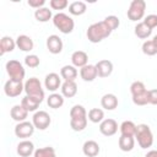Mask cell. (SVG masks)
Masks as SVG:
<instances>
[{
    "mask_svg": "<svg viewBox=\"0 0 157 157\" xmlns=\"http://www.w3.org/2000/svg\"><path fill=\"white\" fill-rule=\"evenodd\" d=\"M142 53L145 55H148V56H152V55H156L157 54V47L156 44L153 43L152 39H147L142 43Z\"/></svg>",
    "mask_w": 157,
    "mask_h": 157,
    "instance_id": "obj_34",
    "label": "cell"
},
{
    "mask_svg": "<svg viewBox=\"0 0 157 157\" xmlns=\"http://www.w3.org/2000/svg\"><path fill=\"white\" fill-rule=\"evenodd\" d=\"M118 145L123 152H130L135 146V137L121 135L118 140Z\"/></svg>",
    "mask_w": 157,
    "mask_h": 157,
    "instance_id": "obj_24",
    "label": "cell"
},
{
    "mask_svg": "<svg viewBox=\"0 0 157 157\" xmlns=\"http://www.w3.org/2000/svg\"><path fill=\"white\" fill-rule=\"evenodd\" d=\"M16 47V40H13L11 37L5 36L0 40V54L4 55L5 53H10L15 49Z\"/></svg>",
    "mask_w": 157,
    "mask_h": 157,
    "instance_id": "obj_25",
    "label": "cell"
},
{
    "mask_svg": "<svg viewBox=\"0 0 157 157\" xmlns=\"http://www.w3.org/2000/svg\"><path fill=\"white\" fill-rule=\"evenodd\" d=\"M71 63L75 67H83L88 63V55L83 50H76L71 54Z\"/></svg>",
    "mask_w": 157,
    "mask_h": 157,
    "instance_id": "obj_16",
    "label": "cell"
},
{
    "mask_svg": "<svg viewBox=\"0 0 157 157\" xmlns=\"http://www.w3.org/2000/svg\"><path fill=\"white\" fill-rule=\"evenodd\" d=\"M87 112L83 105L75 104L70 109V126L74 131H82L87 126Z\"/></svg>",
    "mask_w": 157,
    "mask_h": 157,
    "instance_id": "obj_1",
    "label": "cell"
},
{
    "mask_svg": "<svg viewBox=\"0 0 157 157\" xmlns=\"http://www.w3.org/2000/svg\"><path fill=\"white\" fill-rule=\"evenodd\" d=\"M63 47H64V44H63V40H61V38L59 36L52 34V36H49L47 38V48H48V50L52 54H59V53H61Z\"/></svg>",
    "mask_w": 157,
    "mask_h": 157,
    "instance_id": "obj_13",
    "label": "cell"
},
{
    "mask_svg": "<svg viewBox=\"0 0 157 157\" xmlns=\"http://www.w3.org/2000/svg\"><path fill=\"white\" fill-rule=\"evenodd\" d=\"M10 115H11V118H12L15 121L21 123V121H25V120L27 119L28 112H27L21 104H16V105H13V107L11 108Z\"/></svg>",
    "mask_w": 157,
    "mask_h": 157,
    "instance_id": "obj_21",
    "label": "cell"
},
{
    "mask_svg": "<svg viewBox=\"0 0 157 157\" xmlns=\"http://www.w3.org/2000/svg\"><path fill=\"white\" fill-rule=\"evenodd\" d=\"M145 91H147V88H146L145 83L141 82V81H134V82L130 85V92H131V96L141 94V93H144Z\"/></svg>",
    "mask_w": 157,
    "mask_h": 157,
    "instance_id": "obj_35",
    "label": "cell"
},
{
    "mask_svg": "<svg viewBox=\"0 0 157 157\" xmlns=\"http://www.w3.org/2000/svg\"><path fill=\"white\" fill-rule=\"evenodd\" d=\"M6 72L10 76V80H16V81H22L26 75V70L23 65L18 60H9L6 63Z\"/></svg>",
    "mask_w": 157,
    "mask_h": 157,
    "instance_id": "obj_7",
    "label": "cell"
},
{
    "mask_svg": "<svg viewBox=\"0 0 157 157\" xmlns=\"http://www.w3.org/2000/svg\"><path fill=\"white\" fill-rule=\"evenodd\" d=\"M87 5L83 1H74L69 5V12L74 16H81L86 12Z\"/></svg>",
    "mask_w": 157,
    "mask_h": 157,
    "instance_id": "obj_27",
    "label": "cell"
},
{
    "mask_svg": "<svg viewBox=\"0 0 157 157\" xmlns=\"http://www.w3.org/2000/svg\"><path fill=\"white\" fill-rule=\"evenodd\" d=\"M32 123H33V125H34L36 129H38V130H45L47 128H49V125L52 123V118H50V115L45 110H38V112H36L33 114Z\"/></svg>",
    "mask_w": 157,
    "mask_h": 157,
    "instance_id": "obj_8",
    "label": "cell"
},
{
    "mask_svg": "<svg viewBox=\"0 0 157 157\" xmlns=\"http://www.w3.org/2000/svg\"><path fill=\"white\" fill-rule=\"evenodd\" d=\"M53 25L64 34L71 33L74 31V27H75L74 20L64 12H58L56 15L53 16Z\"/></svg>",
    "mask_w": 157,
    "mask_h": 157,
    "instance_id": "obj_5",
    "label": "cell"
},
{
    "mask_svg": "<svg viewBox=\"0 0 157 157\" xmlns=\"http://www.w3.org/2000/svg\"><path fill=\"white\" fill-rule=\"evenodd\" d=\"M145 157H157V150H151V151H148V152L145 155Z\"/></svg>",
    "mask_w": 157,
    "mask_h": 157,
    "instance_id": "obj_43",
    "label": "cell"
},
{
    "mask_svg": "<svg viewBox=\"0 0 157 157\" xmlns=\"http://www.w3.org/2000/svg\"><path fill=\"white\" fill-rule=\"evenodd\" d=\"M25 92L26 96H29L40 103L44 99V91L42 88L40 81L37 77H31L25 82Z\"/></svg>",
    "mask_w": 157,
    "mask_h": 157,
    "instance_id": "obj_4",
    "label": "cell"
},
{
    "mask_svg": "<svg viewBox=\"0 0 157 157\" xmlns=\"http://www.w3.org/2000/svg\"><path fill=\"white\" fill-rule=\"evenodd\" d=\"M87 118L92 123H102L104 120V112L101 108H92L90 109Z\"/></svg>",
    "mask_w": 157,
    "mask_h": 157,
    "instance_id": "obj_32",
    "label": "cell"
},
{
    "mask_svg": "<svg viewBox=\"0 0 157 157\" xmlns=\"http://www.w3.org/2000/svg\"><path fill=\"white\" fill-rule=\"evenodd\" d=\"M101 105L105 110H114L118 107V98L113 93H105L101 98Z\"/></svg>",
    "mask_w": 157,
    "mask_h": 157,
    "instance_id": "obj_19",
    "label": "cell"
},
{
    "mask_svg": "<svg viewBox=\"0 0 157 157\" xmlns=\"http://www.w3.org/2000/svg\"><path fill=\"white\" fill-rule=\"evenodd\" d=\"M61 85H63L61 83V78H60V76L56 72H50L44 78V86H45V88L48 91L53 92V93L56 90H59V87H61Z\"/></svg>",
    "mask_w": 157,
    "mask_h": 157,
    "instance_id": "obj_12",
    "label": "cell"
},
{
    "mask_svg": "<svg viewBox=\"0 0 157 157\" xmlns=\"http://www.w3.org/2000/svg\"><path fill=\"white\" fill-rule=\"evenodd\" d=\"M119 129H120L121 135H124V136H132V137L135 136L136 125H135V123L131 121V120H124V121L120 124Z\"/></svg>",
    "mask_w": 157,
    "mask_h": 157,
    "instance_id": "obj_26",
    "label": "cell"
},
{
    "mask_svg": "<svg viewBox=\"0 0 157 157\" xmlns=\"http://www.w3.org/2000/svg\"><path fill=\"white\" fill-rule=\"evenodd\" d=\"M16 47H18V49H21L22 52H31L34 47V43L29 36L20 34L16 38Z\"/></svg>",
    "mask_w": 157,
    "mask_h": 157,
    "instance_id": "obj_18",
    "label": "cell"
},
{
    "mask_svg": "<svg viewBox=\"0 0 157 157\" xmlns=\"http://www.w3.org/2000/svg\"><path fill=\"white\" fill-rule=\"evenodd\" d=\"M112 33V29L107 26V23L104 21H99L96 23H92L86 32L87 39L91 43H99L102 42L104 38L109 37Z\"/></svg>",
    "mask_w": 157,
    "mask_h": 157,
    "instance_id": "obj_2",
    "label": "cell"
},
{
    "mask_svg": "<svg viewBox=\"0 0 157 157\" xmlns=\"http://www.w3.org/2000/svg\"><path fill=\"white\" fill-rule=\"evenodd\" d=\"M40 102H38L37 99L29 97V96H25L21 101V105L27 110V112H36L37 108L39 107Z\"/></svg>",
    "mask_w": 157,
    "mask_h": 157,
    "instance_id": "obj_30",
    "label": "cell"
},
{
    "mask_svg": "<svg viewBox=\"0 0 157 157\" xmlns=\"http://www.w3.org/2000/svg\"><path fill=\"white\" fill-rule=\"evenodd\" d=\"M105 23H107V26L112 29V32L114 31V29H117L118 27H119V25H120V21H119V18L117 17V16H114V15H110V16H107L104 20H103Z\"/></svg>",
    "mask_w": 157,
    "mask_h": 157,
    "instance_id": "obj_37",
    "label": "cell"
},
{
    "mask_svg": "<svg viewBox=\"0 0 157 157\" xmlns=\"http://www.w3.org/2000/svg\"><path fill=\"white\" fill-rule=\"evenodd\" d=\"M17 153L21 156V157H28L31 156L32 153H34V145L32 141L29 140H22L18 142L17 145Z\"/></svg>",
    "mask_w": 157,
    "mask_h": 157,
    "instance_id": "obj_17",
    "label": "cell"
},
{
    "mask_svg": "<svg viewBox=\"0 0 157 157\" xmlns=\"http://www.w3.org/2000/svg\"><path fill=\"white\" fill-rule=\"evenodd\" d=\"M131 97H132L134 104H136V105H146V104H148V90L145 91L141 94L131 96Z\"/></svg>",
    "mask_w": 157,
    "mask_h": 157,
    "instance_id": "obj_36",
    "label": "cell"
},
{
    "mask_svg": "<svg viewBox=\"0 0 157 157\" xmlns=\"http://www.w3.org/2000/svg\"><path fill=\"white\" fill-rule=\"evenodd\" d=\"M39 63H40V60H39V58H38L36 54H29V55H27V56L25 58V64H26L28 67L34 69V67L39 66Z\"/></svg>",
    "mask_w": 157,
    "mask_h": 157,
    "instance_id": "obj_38",
    "label": "cell"
},
{
    "mask_svg": "<svg viewBox=\"0 0 157 157\" xmlns=\"http://www.w3.org/2000/svg\"><path fill=\"white\" fill-rule=\"evenodd\" d=\"M148 104L157 105V88L148 90Z\"/></svg>",
    "mask_w": 157,
    "mask_h": 157,
    "instance_id": "obj_41",
    "label": "cell"
},
{
    "mask_svg": "<svg viewBox=\"0 0 157 157\" xmlns=\"http://www.w3.org/2000/svg\"><path fill=\"white\" fill-rule=\"evenodd\" d=\"M145 10H146L145 0H132L130 2L129 10L126 12L128 18L130 21H140L145 16Z\"/></svg>",
    "mask_w": 157,
    "mask_h": 157,
    "instance_id": "obj_6",
    "label": "cell"
},
{
    "mask_svg": "<svg viewBox=\"0 0 157 157\" xmlns=\"http://www.w3.org/2000/svg\"><path fill=\"white\" fill-rule=\"evenodd\" d=\"M34 17L38 22H48L50 18H53V13L49 7H40L34 11Z\"/></svg>",
    "mask_w": 157,
    "mask_h": 157,
    "instance_id": "obj_29",
    "label": "cell"
},
{
    "mask_svg": "<svg viewBox=\"0 0 157 157\" xmlns=\"http://www.w3.org/2000/svg\"><path fill=\"white\" fill-rule=\"evenodd\" d=\"M80 76H81V78H82L83 81H86V82H92L93 80H96V77L98 76L96 65L87 64L86 66L81 67V69H80Z\"/></svg>",
    "mask_w": 157,
    "mask_h": 157,
    "instance_id": "obj_15",
    "label": "cell"
},
{
    "mask_svg": "<svg viewBox=\"0 0 157 157\" xmlns=\"http://www.w3.org/2000/svg\"><path fill=\"white\" fill-rule=\"evenodd\" d=\"M34 157H56L55 150L52 146H45V147H40L37 148L33 153Z\"/></svg>",
    "mask_w": 157,
    "mask_h": 157,
    "instance_id": "obj_33",
    "label": "cell"
},
{
    "mask_svg": "<svg viewBox=\"0 0 157 157\" xmlns=\"http://www.w3.org/2000/svg\"><path fill=\"white\" fill-rule=\"evenodd\" d=\"M34 125L32 121H21V123H17L16 126H15V135L20 139H23L26 140L27 137L32 136L33 132H34Z\"/></svg>",
    "mask_w": 157,
    "mask_h": 157,
    "instance_id": "obj_10",
    "label": "cell"
},
{
    "mask_svg": "<svg viewBox=\"0 0 157 157\" xmlns=\"http://www.w3.org/2000/svg\"><path fill=\"white\" fill-rule=\"evenodd\" d=\"M152 40H153V43H155V44H156V47H157V34L153 37V39H152Z\"/></svg>",
    "mask_w": 157,
    "mask_h": 157,
    "instance_id": "obj_44",
    "label": "cell"
},
{
    "mask_svg": "<svg viewBox=\"0 0 157 157\" xmlns=\"http://www.w3.org/2000/svg\"><path fill=\"white\" fill-rule=\"evenodd\" d=\"M99 131L104 136H113L118 131V123L112 118L104 119L102 123H99Z\"/></svg>",
    "mask_w": 157,
    "mask_h": 157,
    "instance_id": "obj_11",
    "label": "cell"
},
{
    "mask_svg": "<svg viewBox=\"0 0 157 157\" xmlns=\"http://www.w3.org/2000/svg\"><path fill=\"white\" fill-rule=\"evenodd\" d=\"M134 32H135V36H136L137 38H140V39H146V38H148V37L151 36L152 29H151L150 27H147L144 22H139V23L135 26Z\"/></svg>",
    "mask_w": 157,
    "mask_h": 157,
    "instance_id": "obj_28",
    "label": "cell"
},
{
    "mask_svg": "<svg viewBox=\"0 0 157 157\" xmlns=\"http://www.w3.org/2000/svg\"><path fill=\"white\" fill-rule=\"evenodd\" d=\"M61 94L66 98H72L77 93V85L75 81H64L61 85Z\"/></svg>",
    "mask_w": 157,
    "mask_h": 157,
    "instance_id": "obj_22",
    "label": "cell"
},
{
    "mask_svg": "<svg viewBox=\"0 0 157 157\" xmlns=\"http://www.w3.org/2000/svg\"><path fill=\"white\" fill-rule=\"evenodd\" d=\"M82 152L87 157H96L99 153V145L94 140H87L82 146Z\"/></svg>",
    "mask_w": 157,
    "mask_h": 157,
    "instance_id": "obj_20",
    "label": "cell"
},
{
    "mask_svg": "<svg viewBox=\"0 0 157 157\" xmlns=\"http://www.w3.org/2000/svg\"><path fill=\"white\" fill-rule=\"evenodd\" d=\"M49 5L53 10H64L65 7L69 6L67 0H50Z\"/></svg>",
    "mask_w": 157,
    "mask_h": 157,
    "instance_id": "obj_39",
    "label": "cell"
},
{
    "mask_svg": "<svg viewBox=\"0 0 157 157\" xmlns=\"http://www.w3.org/2000/svg\"><path fill=\"white\" fill-rule=\"evenodd\" d=\"M134 137L136 139L139 146L144 150H146L153 145V134L147 124L136 125V132H135Z\"/></svg>",
    "mask_w": 157,
    "mask_h": 157,
    "instance_id": "obj_3",
    "label": "cell"
},
{
    "mask_svg": "<svg viewBox=\"0 0 157 157\" xmlns=\"http://www.w3.org/2000/svg\"><path fill=\"white\" fill-rule=\"evenodd\" d=\"M47 103H48V105H49L50 108L58 109V108H60V107L64 104V96L54 92V93L49 94V97H48V99H47Z\"/></svg>",
    "mask_w": 157,
    "mask_h": 157,
    "instance_id": "obj_31",
    "label": "cell"
},
{
    "mask_svg": "<svg viewBox=\"0 0 157 157\" xmlns=\"http://www.w3.org/2000/svg\"><path fill=\"white\" fill-rule=\"evenodd\" d=\"M22 91H25V83H22V81L7 80L4 85V92L7 97H17Z\"/></svg>",
    "mask_w": 157,
    "mask_h": 157,
    "instance_id": "obj_9",
    "label": "cell"
},
{
    "mask_svg": "<svg viewBox=\"0 0 157 157\" xmlns=\"http://www.w3.org/2000/svg\"><path fill=\"white\" fill-rule=\"evenodd\" d=\"M77 74H78L77 69L74 65H64L60 69V76L65 81H75V78L77 77Z\"/></svg>",
    "mask_w": 157,
    "mask_h": 157,
    "instance_id": "obj_23",
    "label": "cell"
},
{
    "mask_svg": "<svg viewBox=\"0 0 157 157\" xmlns=\"http://www.w3.org/2000/svg\"><path fill=\"white\" fill-rule=\"evenodd\" d=\"M142 22H144L147 27H150L151 29H153L155 27H157V15H155V13L147 15Z\"/></svg>",
    "mask_w": 157,
    "mask_h": 157,
    "instance_id": "obj_40",
    "label": "cell"
},
{
    "mask_svg": "<svg viewBox=\"0 0 157 157\" xmlns=\"http://www.w3.org/2000/svg\"><path fill=\"white\" fill-rule=\"evenodd\" d=\"M27 4H28L31 7L38 10V9H40V7H44V5H45V0H28Z\"/></svg>",
    "mask_w": 157,
    "mask_h": 157,
    "instance_id": "obj_42",
    "label": "cell"
},
{
    "mask_svg": "<svg viewBox=\"0 0 157 157\" xmlns=\"http://www.w3.org/2000/svg\"><path fill=\"white\" fill-rule=\"evenodd\" d=\"M96 69H97V72H98L99 77H102V78L108 77L113 72V63L110 60H107V59L99 60L96 64Z\"/></svg>",
    "mask_w": 157,
    "mask_h": 157,
    "instance_id": "obj_14",
    "label": "cell"
}]
</instances>
